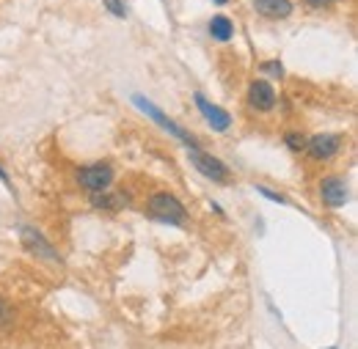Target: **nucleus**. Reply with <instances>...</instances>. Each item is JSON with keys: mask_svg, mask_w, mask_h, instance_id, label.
I'll return each instance as SVG.
<instances>
[{"mask_svg": "<svg viewBox=\"0 0 358 349\" xmlns=\"http://www.w3.org/2000/svg\"><path fill=\"white\" fill-rule=\"evenodd\" d=\"M0 308H3V305H0Z\"/></svg>", "mask_w": 358, "mask_h": 349, "instance_id": "nucleus-21", "label": "nucleus"}, {"mask_svg": "<svg viewBox=\"0 0 358 349\" xmlns=\"http://www.w3.org/2000/svg\"><path fill=\"white\" fill-rule=\"evenodd\" d=\"M188 157H190V162L196 165V171L199 173H204L207 179H213V182H226L229 179V168L213 157V154H207V151H202V148H193V151H188Z\"/></svg>", "mask_w": 358, "mask_h": 349, "instance_id": "nucleus-5", "label": "nucleus"}, {"mask_svg": "<svg viewBox=\"0 0 358 349\" xmlns=\"http://www.w3.org/2000/svg\"><path fill=\"white\" fill-rule=\"evenodd\" d=\"M309 6H314V8H323V6H331V3H336V0H306Z\"/></svg>", "mask_w": 358, "mask_h": 349, "instance_id": "nucleus-17", "label": "nucleus"}, {"mask_svg": "<svg viewBox=\"0 0 358 349\" xmlns=\"http://www.w3.org/2000/svg\"><path fill=\"white\" fill-rule=\"evenodd\" d=\"M210 36H213L215 42H229L231 36H234V25H231V19L229 17H223V14H218L210 19Z\"/></svg>", "mask_w": 358, "mask_h": 349, "instance_id": "nucleus-12", "label": "nucleus"}, {"mask_svg": "<svg viewBox=\"0 0 358 349\" xmlns=\"http://www.w3.org/2000/svg\"><path fill=\"white\" fill-rule=\"evenodd\" d=\"M248 105L254 110H262V113L273 110L276 108V91H273V85L268 80H254L248 85Z\"/></svg>", "mask_w": 358, "mask_h": 349, "instance_id": "nucleus-8", "label": "nucleus"}, {"mask_svg": "<svg viewBox=\"0 0 358 349\" xmlns=\"http://www.w3.org/2000/svg\"><path fill=\"white\" fill-rule=\"evenodd\" d=\"M284 143L292 148V151H300L303 146H306V140H303V135H298V133H286Z\"/></svg>", "mask_w": 358, "mask_h": 349, "instance_id": "nucleus-14", "label": "nucleus"}, {"mask_svg": "<svg viewBox=\"0 0 358 349\" xmlns=\"http://www.w3.org/2000/svg\"><path fill=\"white\" fill-rule=\"evenodd\" d=\"M146 210H149V214H152L154 220L168 223V225H185V220H188L185 207H182L179 198L171 196V193H154V196L149 198Z\"/></svg>", "mask_w": 358, "mask_h": 349, "instance_id": "nucleus-1", "label": "nucleus"}, {"mask_svg": "<svg viewBox=\"0 0 358 349\" xmlns=\"http://www.w3.org/2000/svg\"><path fill=\"white\" fill-rule=\"evenodd\" d=\"M257 14L268 17V19H286L292 14V3L289 0H254Z\"/></svg>", "mask_w": 358, "mask_h": 349, "instance_id": "nucleus-10", "label": "nucleus"}, {"mask_svg": "<svg viewBox=\"0 0 358 349\" xmlns=\"http://www.w3.org/2000/svg\"><path fill=\"white\" fill-rule=\"evenodd\" d=\"M133 102H136V105L141 108L143 113H146V116H149V119H152L154 124H160V127H163L165 133H171V135H174L177 140H182V143H185V146H188L190 151H193V148H199V140L193 138V135H190L188 130H182V127H179L177 121H171V119H168V116H165V113H163V110H160V108H157L154 102L143 99L141 94H136V96H133Z\"/></svg>", "mask_w": 358, "mask_h": 349, "instance_id": "nucleus-2", "label": "nucleus"}, {"mask_svg": "<svg viewBox=\"0 0 358 349\" xmlns=\"http://www.w3.org/2000/svg\"><path fill=\"white\" fill-rule=\"evenodd\" d=\"M320 198H323V204H328V207L339 210V207H345V204L350 201V190H348L345 179H339V176H328V179H323V182H320Z\"/></svg>", "mask_w": 358, "mask_h": 349, "instance_id": "nucleus-6", "label": "nucleus"}, {"mask_svg": "<svg viewBox=\"0 0 358 349\" xmlns=\"http://www.w3.org/2000/svg\"><path fill=\"white\" fill-rule=\"evenodd\" d=\"M342 135H334V133H320V135H314V138L306 140V154L311 157V160H317V162H325V160H331V157H336L339 151H342Z\"/></svg>", "mask_w": 358, "mask_h": 349, "instance_id": "nucleus-4", "label": "nucleus"}, {"mask_svg": "<svg viewBox=\"0 0 358 349\" xmlns=\"http://www.w3.org/2000/svg\"><path fill=\"white\" fill-rule=\"evenodd\" d=\"M331 349H336V347H331Z\"/></svg>", "mask_w": 358, "mask_h": 349, "instance_id": "nucleus-20", "label": "nucleus"}, {"mask_svg": "<svg viewBox=\"0 0 358 349\" xmlns=\"http://www.w3.org/2000/svg\"><path fill=\"white\" fill-rule=\"evenodd\" d=\"M257 190H259L262 196H268L270 201H279V204H286V198L282 196V193H273V190H268V187H257Z\"/></svg>", "mask_w": 358, "mask_h": 349, "instance_id": "nucleus-15", "label": "nucleus"}, {"mask_svg": "<svg viewBox=\"0 0 358 349\" xmlns=\"http://www.w3.org/2000/svg\"><path fill=\"white\" fill-rule=\"evenodd\" d=\"M102 6H105L113 17H122V19L127 17V6H124V0H102Z\"/></svg>", "mask_w": 358, "mask_h": 349, "instance_id": "nucleus-13", "label": "nucleus"}, {"mask_svg": "<svg viewBox=\"0 0 358 349\" xmlns=\"http://www.w3.org/2000/svg\"><path fill=\"white\" fill-rule=\"evenodd\" d=\"M0 182H3V185H8V187H11V182H8V173H6V171H3V168H0Z\"/></svg>", "mask_w": 358, "mask_h": 349, "instance_id": "nucleus-18", "label": "nucleus"}, {"mask_svg": "<svg viewBox=\"0 0 358 349\" xmlns=\"http://www.w3.org/2000/svg\"><path fill=\"white\" fill-rule=\"evenodd\" d=\"M19 237H22V245H25V248H28V250H31L36 259L61 262V259H58V253L53 250V245H50V242H47V239H44V237H42L36 228H28V225H25V228L19 231Z\"/></svg>", "mask_w": 358, "mask_h": 349, "instance_id": "nucleus-9", "label": "nucleus"}, {"mask_svg": "<svg viewBox=\"0 0 358 349\" xmlns=\"http://www.w3.org/2000/svg\"><path fill=\"white\" fill-rule=\"evenodd\" d=\"M127 204V198H124V193H94L91 196V207L94 210H105V212H116L122 210Z\"/></svg>", "mask_w": 358, "mask_h": 349, "instance_id": "nucleus-11", "label": "nucleus"}, {"mask_svg": "<svg viewBox=\"0 0 358 349\" xmlns=\"http://www.w3.org/2000/svg\"><path fill=\"white\" fill-rule=\"evenodd\" d=\"M77 182H80V187H86L91 193H102L113 182V168L108 162L83 165V168H77Z\"/></svg>", "mask_w": 358, "mask_h": 349, "instance_id": "nucleus-3", "label": "nucleus"}, {"mask_svg": "<svg viewBox=\"0 0 358 349\" xmlns=\"http://www.w3.org/2000/svg\"><path fill=\"white\" fill-rule=\"evenodd\" d=\"M262 69L270 71V74H276V77H282V74H284V69H282V64H279V61H268Z\"/></svg>", "mask_w": 358, "mask_h": 349, "instance_id": "nucleus-16", "label": "nucleus"}, {"mask_svg": "<svg viewBox=\"0 0 358 349\" xmlns=\"http://www.w3.org/2000/svg\"><path fill=\"white\" fill-rule=\"evenodd\" d=\"M215 3H218V6H223V3H226V0H215Z\"/></svg>", "mask_w": 358, "mask_h": 349, "instance_id": "nucleus-19", "label": "nucleus"}, {"mask_svg": "<svg viewBox=\"0 0 358 349\" xmlns=\"http://www.w3.org/2000/svg\"><path fill=\"white\" fill-rule=\"evenodd\" d=\"M193 99H196V105H199V110H202V116L207 119V124L213 127L215 133H226L229 127H231V116L223 110V108H218L213 105L204 94H193Z\"/></svg>", "mask_w": 358, "mask_h": 349, "instance_id": "nucleus-7", "label": "nucleus"}]
</instances>
